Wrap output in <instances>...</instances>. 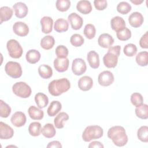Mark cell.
I'll return each instance as SVG.
<instances>
[{
  "label": "cell",
  "mask_w": 148,
  "mask_h": 148,
  "mask_svg": "<svg viewBox=\"0 0 148 148\" xmlns=\"http://www.w3.org/2000/svg\"><path fill=\"white\" fill-rule=\"evenodd\" d=\"M108 136L116 146L119 147L125 146L128 140L124 128L120 125L110 128L108 131Z\"/></svg>",
  "instance_id": "cell-1"
},
{
  "label": "cell",
  "mask_w": 148,
  "mask_h": 148,
  "mask_svg": "<svg viewBox=\"0 0 148 148\" xmlns=\"http://www.w3.org/2000/svg\"><path fill=\"white\" fill-rule=\"evenodd\" d=\"M71 87V83L66 78L52 80L48 86L49 93L54 97L59 96L66 92Z\"/></svg>",
  "instance_id": "cell-2"
},
{
  "label": "cell",
  "mask_w": 148,
  "mask_h": 148,
  "mask_svg": "<svg viewBox=\"0 0 148 148\" xmlns=\"http://www.w3.org/2000/svg\"><path fill=\"white\" fill-rule=\"evenodd\" d=\"M120 50L121 47L119 45L111 46L109 48L107 53L103 57V62L106 67L113 68L116 66L118 58L120 54Z\"/></svg>",
  "instance_id": "cell-3"
},
{
  "label": "cell",
  "mask_w": 148,
  "mask_h": 148,
  "mask_svg": "<svg viewBox=\"0 0 148 148\" xmlns=\"http://www.w3.org/2000/svg\"><path fill=\"white\" fill-rule=\"evenodd\" d=\"M103 134V130L99 125L87 126L82 134V139L85 142H90L93 139L101 138Z\"/></svg>",
  "instance_id": "cell-4"
},
{
  "label": "cell",
  "mask_w": 148,
  "mask_h": 148,
  "mask_svg": "<svg viewBox=\"0 0 148 148\" xmlns=\"http://www.w3.org/2000/svg\"><path fill=\"white\" fill-rule=\"evenodd\" d=\"M12 91L15 95L23 98H28L32 92L30 86L23 82L14 83L12 86Z\"/></svg>",
  "instance_id": "cell-5"
},
{
  "label": "cell",
  "mask_w": 148,
  "mask_h": 148,
  "mask_svg": "<svg viewBox=\"0 0 148 148\" xmlns=\"http://www.w3.org/2000/svg\"><path fill=\"white\" fill-rule=\"evenodd\" d=\"M8 53L13 58H19L23 54V48L18 42L15 39H10L6 43Z\"/></svg>",
  "instance_id": "cell-6"
},
{
  "label": "cell",
  "mask_w": 148,
  "mask_h": 148,
  "mask_svg": "<svg viewBox=\"0 0 148 148\" xmlns=\"http://www.w3.org/2000/svg\"><path fill=\"white\" fill-rule=\"evenodd\" d=\"M5 71L8 76L14 79L21 77L23 73L20 64L14 61L8 62L5 65Z\"/></svg>",
  "instance_id": "cell-7"
},
{
  "label": "cell",
  "mask_w": 148,
  "mask_h": 148,
  "mask_svg": "<svg viewBox=\"0 0 148 148\" xmlns=\"http://www.w3.org/2000/svg\"><path fill=\"white\" fill-rule=\"evenodd\" d=\"M87 69L86 62L84 60L80 58L74 59L72 64V71L74 75L80 76L83 75Z\"/></svg>",
  "instance_id": "cell-8"
},
{
  "label": "cell",
  "mask_w": 148,
  "mask_h": 148,
  "mask_svg": "<svg viewBox=\"0 0 148 148\" xmlns=\"http://www.w3.org/2000/svg\"><path fill=\"white\" fill-rule=\"evenodd\" d=\"M114 80L113 74L109 71H104L101 72L98 77V83L104 87L111 85Z\"/></svg>",
  "instance_id": "cell-9"
},
{
  "label": "cell",
  "mask_w": 148,
  "mask_h": 148,
  "mask_svg": "<svg viewBox=\"0 0 148 148\" xmlns=\"http://www.w3.org/2000/svg\"><path fill=\"white\" fill-rule=\"evenodd\" d=\"M68 20L73 29H80L83 24V20L81 16L76 13H71L68 16Z\"/></svg>",
  "instance_id": "cell-10"
},
{
  "label": "cell",
  "mask_w": 148,
  "mask_h": 148,
  "mask_svg": "<svg viewBox=\"0 0 148 148\" xmlns=\"http://www.w3.org/2000/svg\"><path fill=\"white\" fill-rule=\"evenodd\" d=\"M13 31L19 36H25L29 32V27L24 22L17 21L13 25Z\"/></svg>",
  "instance_id": "cell-11"
},
{
  "label": "cell",
  "mask_w": 148,
  "mask_h": 148,
  "mask_svg": "<svg viewBox=\"0 0 148 148\" xmlns=\"http://www.w3.org/2000/svg\"><path fill=\"white\" fill-rule=\"evenodd\" d=\"M11 122L16 127H21L25 125L27 118L24 113L22 112H16L11 117Z\"/></svg>",
  "instance_id": "cell-12"
},
{
  "label": "cell",
  "mask_w": 148,
  "mask_h": 148,
  "mask_svg": "<svg viewBox=\"0 0 148 148\" xmlns=\"http://www.w3.org/2000/svg\"><path fill=\"white\" fill-rule=\"evenodd\" d=\"M14 135L13 129L7 124L0 122V138L1 139H9Z\"/></svg>",
  "instance_id": "cell-13"
},
{
  "label": "cell",
  "mask_w": 148,
  "mask_h": 148,
  "mask_svg": "<svg viewBox=\"0 0 148 148\" xmlns=\"http://www.w3.org/2000/svg\"><path fill=\"white\" fill-rule=\"evenodd\" d=\"M143 16L140 13L138 12L132 13L128 17V21L130 24L134 28H138L141 26L143 23Z\"/></svg>",
  "instance_id": "cell-14"
},
{
  "label": "cell",
  "mask_w": 148,
  "mask_h": 148,
  "mask_svg": "<svg viewBox=\"0 0 148 148\" xmlns=\"http://www.w3.org/2000/svg\"><path fill=\"white\" fill-rule=\"evenodd\" d=\"M13 8L14 10L16 16L20 18L25 17L28 12L27 6L25 5V3L21 2L16 3L13 6Z\"/></svg>",
  "instance_id": "cell-15"
},
{
  "label": "cell",
  "mask_w": 148,
  "mask_h": 148,
  "mask_svg": "<svg viewBox=\"0 0 148 148\" xmlns=\"http://www.w3.org/2000/svg\"><path fill=\"white\" fill-rule=\"evenodd\" d=\"M114 39L109 34H102L99 35L98 39L99 46L103 48H109L114 43Z\"/></svg>",
  "instance_id": "cell-16"
},
{
  "label": "cell",
  "mask_w": 148,
  "mask_h": 148,
  "mask_svg": "<svg viewBox=\"0 0 148 148\" xmlns=\"http://www.w3.org/2000/svg\"><path fill=\"white\" fill-rule=\"evenodd\" d=\"M69 61L68 58H57L54 60V67L56 70L59 72H64L66 71L69 66Z\"/></svg>",
  "instance_id": "cell-17"
},
{
  "label": "cell",
  "mask_w": 148,
  "mask_h": 148,
  "mask_svg": "<svg viewBox=\"0 0 148 148\" xmlns=\"http://www.w3.org/2000/svg\"><path fill=\"white\" fill-rule=\"evenodd\" d=\"M92 86L93 80L92 78L88 76H84L80 77L78 81V87L83 91L90 90Z\"/></svg>",
  "instance_id": "cell-18"
},
{
  "label": "cell",
  "mask_w": 148,
  "mask_h": 148,
  "mask_svg": "<svg viewBox=\"0 0 148 148\" xmlns=\"http://www.w3.org/2000/svg\"><path fill=\"white\" fill-rule=\"evenodd\" d=\"M42 31L44 34H49L52 31L53 20L49 16H44L40 20Z\"/></svg>",
  "instance_id": "cell-19"
},
{
  "label": "cell",
  "mask_w": 148,
  "mask_h": 148,
  "mask_svg": "<svg viewBox=\"0 0 148 148\" xmlns=\"http://www.w3.org/2000/svg\"><path fill=\"white\" fill-rule=\"evenodd\" d=\"M125 25L126 24L124 20L120 16H115L110 20L111 28L116 32L125 28Z\"/></svg>",
  "instance_id": "cell-20"
},
{
  "label": "cell",
  "mask_w": 148,
  "mask_h": 148,
  "mask_svg": "<svg viewBox=\"0 0 148 148\" xmlns=\"http://www.w3.org/2000/svg\"><path fill=\"white\" fill-rule=\"evenodd\" d=\"M87 60L90 66L93 69H97L99 66V57L98 54L94 50L88 53Z\"/></svg>",
  "instance_id": "cell-21"
},
{
  "label": "cell",
  "mask_w": 148,
  "mask_h": 148,
  "mask_svg": "<svg viewBox=\"0 0 148 148\" xmlns=\"http://www.w3.org/2000/svg\"><path fill=\"white\" fill-rule=\"evenodd\" d=\"M76 9L80 13L87 14L92 11V6L89 1L82 0L77 3Z\"/></svg>",
  "instance_id": "cell-22"
},
{
  "label": "cell",
  "mask_w": 148,
  "mask_h": 148,
  "mask_svg": "<svg viewBox=\"0 0 148 148\" xmlns=\"http://www.w3.org/2000/svg\"><path fill=\"white\" fill-rule=\"evenodd\" d=\"M40 57V53L38 50L35 49H31L28 50L25 55L27 61L32 64L38 62L39 61Z\"/></svg>",
  "instance_id": "cell-23"
},
{
  "label": "cell",
  "mask_w": 148,
  "mask_h": 148,
  "mask_svg": "<svg viewBox=\"0 0 148 148\" xmlns=\"http://www.w3.org/2000/svg\"><path fill=\"white\" fill-rule=\"evenodd\" d=\"M69 119L68 114L65 112L59 113L54 118V124L57 128L61 129L64 128V123Z\"/></svg>",
  "instance_id": "cell-24"
},
{
  "label": "cell",
  "mask_w": 148,
  "mask_h": 148,
  "mask_svg": "<svg viewBox=\"0 0 148 148\" xmlns=\"http://www.w3.org/2000/svg\"><path fill=\"white\" fill-rule=\"evenodd\" d=\"M28 113L32 120H41L44 116L43 111L35 106H31L28 109Z\"/></svg>",
  "instance_id": "cell-25"
},
{
  "label": "cell",
  "mask_w": 148,
  "mask_h": 148,
  "mask_svg": "<svg viewBox=\"0 0 148 148\" xmlns=\"http://www.w3.org/2000/svg\"><path fill=\"white\" fill-rule=\"evenodd\" d=\"M62 109V105L58 101H53L51 102L47 110V114L50 117L55 116Z\"/></svg>",
  "instance_id": "cell-26"
},
{
  "label": "cell",
  "mask_w": 148,
  "mask_h": 148,
  "mask_svg": "<svg viewBox=\"0 0 148 148\" xmlns=\"http://www.w3.org/2000/svg\"><path fill=\"white\" fill-rule=\"evenodd\" d=\"M35 101L37 106L40 109H42L48 105L49 98L46 94L42 92H38L35 96Z\"/></svg>",
  "instance_id": "cell-27"
},
{
  "label": "cell",
  "mask_w": 148,
  "mask_h": 148,
  "mask_svg": "<svg viewBox=\"0 0 148 148\" xmlns=\"http://www.w3.org/2000/svg\"><path fill=\"white\" fill-rule=\"evenodd\" d=\"M38 73L39 76L45 79L50 78L53 75L52 68L48 65L42 64L38 67Z\"/></svg>",
  "instance_id": "cell-28"
},
{
  "label": "cell",
  "mask_w": 148,
  "mask_h": 148,
  "mask_svg": "<svg viewBox=\"0 0 148 148\" xmlns=\"http://www.w3.org/2000/svg\"><path fill=\"white\" fill-rule=\"evenodd\" d=\"M13 10L8 6H2L0 8V23L9 20L13 16Z\"/></svg>",
  "instance_id": "cell-29"
},
{
  "label": "cell",
  "mask_w": 148,
  "mask_h": 148,
  "mask_svg": "<svg viewBox=\"0 0 148 148\" xmlns=\"http://www.w3.org/2000/svg\"><path fill=\"white\" fill-rule=\"evenodd\" d=\"M69 24L68 21L64 18L57 19L54 24V30L59 33L65 32L68 29Z\"/></svg>",
  "instance_id": "cell-30"
},
{
  "label": "cell",
  "mask_w": 148,
  "mask_h": 148,
  "mask_svg": "<svg viewBox=\"0 0 148 148\" xmlns=\"http://www.w3.org/2000/svg\"><path fill=\"white\" fill-rule=\"evenodd\" d=\"M42 134L47 138H51L54 137L56 134L54 125L51 123L46 124L42 128Z\"/></svg>",
  "instance_id": "cell-31"
},
{
  "label": "cell",
  "mask_w": 148,
  "mask_h": 148,
  "mask_svg": "<svg viewBox=\"0 0 148 148\" xmlns=\"http://www.w3.org/2000/svg\"><path fill=\"white\" fill-rule=\"evenodd\" d=\"M55 43L54 38L51 35L44 36L40 40V46L45 50H50L54 46Z\"/></svg>",
  "instance_id": "cell-32"
},
{
  "label": "cell",
  "mask_w": 148,
  "mask_h": 148,
  "mask_svg": "<svg viewBox=\"0 0 148 148\" xmlns=\"http://www.w3.org/2000/svg\"><path fill=\"white\" fill-rule=\"evenodd\" d=\"M136 116L141 119H147L148 118V106L147 104H142L136 107L135 110Z\"/></svg>",
  "instance_id": "cell-33"
},
{
  "label": "cell",
  "mask_w": 148,
  "mask_h": 148,
  "mask_svg": "<svg viewBox=\"0 0 148 148\" xmlns=\"http://www.w3.org/2000/svg\"><path fill=\"white\" fill-rule=\"evenodd\" d=\"M28 132L33 136H38L42 132L41 124L39 122H32L28 127Z\"/></svg>",
  "instance_id": "cell-34"
},
{
  "label": "cell",
  "mask_w": 148,
  "mask_h": 148,
  "mask_svg": "<svg viewBox=\"0 0 148 148\" xmlns=\"http://www.w3.org/2000/svg\"><path fill=\"white\" fill-rule=\"evenodd\" d=\"M136 63L141 66H146L148 64V53L146 51H140L136 56Z\"/></svg>",
  "instance_id": "cell-35"
},
{
  "label": "cell",
  "mask_w": 148,
  "mask_h": 148,
  "mask_svg": "<svg viewBox=\"0 0 148 148\" xmlns=\"http://www.w3.org/2000/svg\"><path fill=\"white\" fill-rule=\"evenodd\" d=\"M137 136L140 141L147 143L148 142V127L146 125L140 127L138 130Z\"/></svg>",
  "instance_id": "cell-36"
},
{
  "label": "cell",
  "mask_w": 148,
  "mask_h": 148,
  "mask_svg": "<svg viewBox=\"0 0 148 148\" xmlns=\"http://www.w3.org/2000/svg\"><path fill=\"white\" fill-rule=\"evenodd\" d=\"M83 33L87 39H91L94 38L96 34V29L95 26L92 24H86L84 27Z\"/></svg>",
  "instance_id": "cell-37"
},
{
  "label": "cell",
  "mask_w": 148,
  "mask_h": 148,
  "mask_svg": "<svg viewBox=\"0 0 148 148\" xmlns=\"http://www.w3.org/2000/svg\"><path fill=\"white\" fill-rule=\"evenodd\" d=\"M117 38L121 41H126L131 38V32L130 29L127 27L124 28L123 29L116 32Z\"/></svg>",
  "instance_id": "cell-38"
},
{
  "label": "cell",
  "mask_w": 148,
  "mask_h": 148,
  "mask_svg": "<svg viewBox=\"0 0 148 148\" xmlns=\"http://www.w3.org/2000/svg\"><path fill=\"white\" fill-rule=\"evenodd\" d=\"M11 113V108L3 101L0 100V116L3 118L8 117Z\"/></svg>",
  "instance_id": "cell-39"
},
{
  "label": "cell",
  "mask_w": 148,
  "mask_h": 148,
  "mask_svg": "<svg viewBox=\"0 0 148 148\" xmlns=\"http://www.w3.org/2000/svg\"><path fill=\"white\" fill-rule=\"evenodd\" d=\"M56 6L58 11L62 12H66L71 6V1L69 0H57Z\"/></svg>",
  "instance_id": "cell-40"
},
{
  "label": "cell",
  "mask_w": 148,
  "mask_h": 148,
  "mask_svg": "<svg viewBox=\"0 0 148 148\" xmlns=\"http://www.w3.org/2000/svg\"><path fill=\"white\" fill-rule=\"evenodd\" d=\"M131 10V6L127 2L123 1L119 3L117 6V10L122 14H126Z\"/></svg>",
  "instance_id": "cell-41"
},
{
  "label": "cell",
  "mask_w": 148,
  "mask_h": 148,
  "mask_svg": "<svg viewBox=\"0 0 148 148\" xmlns=\"http://www.w3.org/2000/svg\"><path fill=\"white\" fill-rule=\"evenodd\" d=\"M124 54L127 57H133L137 52V47L133 43H128L126 45L123 49Z\"/></svg>",
  "instance_id": "cell-42"
},
{
  "label": "cell",
  "mask_w": 148,
  "mask_h": 148,
  "mask_svg": "<svg viewBox=\"0 0 148 148\" xmlns=\"http://www.w3.org/2000/svg\"><path fill=\"white\" fill-rule=\"evenodd\" d=\"M70 42L75 47H80L84 43V39L81 35L75 34L71 36Z\"/></svg>",
  "instance_id": "cell-43"
},
{
  "label": "cell",
  "mask_w": 148,
  "mask_h": 148,
  "mask_svg": "<svg viewBox=\"0 0 148 148\" xmlns=\"http://www.w3.org/2000/svg\"><path fill=\"white\" fill-rule=\"evenodd\" d=\"M55 53L58 58H65L67 57L69 53V51L67 47L65 46L59 45L56 47Z\"/></svg>",
  "instance_id": "cell-44"
},
{
  "label": "cell",
  "mask_w": 148,
  "mask_h": 148,
  "mask_svg": "<svg viewBox=\"0 0 148 148\" xmlns=\"http://www.w3.org/2000/svg\"><path fill=\"white\" fill-rule=\"evenodd\" d=\"M131 102L132 104L137 107L143 104V98L142 95L139 92H134L131 96Z\"/></svg>",
  "instance_id": "cell-45"
},
{
  "label": "cell",
  "mask_w": 148,
  "mask_h": 148,
  "mask_svg": "<svg viewBox=\"0 0 148 148\" xmlns=\"http://www.w3.org/2000/svg\"><path fill=\"white\" fill-rule=\"evenodd\" d=\"M94 5L96 9L98 10H103L107 7L108 3L106 0H95Z\"/></svg>",
  "instance_id": "cell-46"
},
{
  "label": "cell",
  "mask_w": 148,
  "mask_h": 148,
  "mask_svg": "<svg viewBox=\"0 0 148 148\" xmlns=\"http://www.w3.org/2000/svg\"><path fill=\"white\" fill-rule=\"evenodd\" d=\"M148 32H146L145 34L141 37L139 40V45L143 49L148 48Z\"/></svg>",
  "instance_id": "cell-47"
},
{
  "label": "cell",
  "mask_w": 148,
  "mask_h": 148,
  "mask_svg": "<svg viewBox=\"0 0 148 148\" xmlns=\"http://www.w3.org/2000/svg\"><path fill=\"white\" fill-rule=\"evenodd\" d=\"M47 148H51V147H56V148H61L62 145L61 143L58 140H54L49 143L47 145Z\"/></svg>",
  "instance_id": "cell-48"
},
{
  "label": "cell",
  "mask_w": 148,
  "mask_h": 148,
  "mask_svg": "<svg viewBox=\"0 0 148 148\" xmlns=\"http://www.w3.org/2000/svg\"><path fill=\"white\" fill-rule=\"evenodd\" d=\"M104 146L103 145L98 141H93L90 143L88 145L89 148H92V147H98V148H103Z\"/></svg>",
  "instance_id": "cell-49"
},
{
  "label": "cell",
  "mask_w": 148,
  "mask_h": 148,
  "mask_svg": "<svg viewBox=\"0 0 148 148\" xmlns=\"http://www.w3.org/2000/svg\"><path fill=\"white\" fill-rule=\"evenodd\" d=\"M131 2H132V3H134L135 5H140V3H142L143 2V1H138V0H134V1H133V0H131Z\"/></svg>",
  "instance_id": "cell-50"
}]
</instances>
